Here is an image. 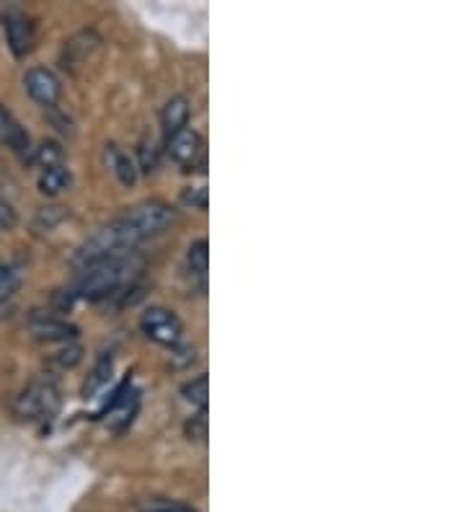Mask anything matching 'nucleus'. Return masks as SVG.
Segmentation results:
<instances>
[{"label":"nucleus","mask_w":465,"mask_h":512,"mask_svg":"<svg viewBox=\"0 0 465 512\" xmlns=\"http://www.w3.org/2000/svg\"><path fill=\"white\" fill-rule=\"evenodd\" d=\"M143 269V259L130 251V254L112 256L104 262H96L91 267H83V275L75 282V293L88 300H101L119 293L122 288L132 285L137 272Z\"/></svg>","instance_id":"nucleus-1"},{"label":"nucleus","mask_w":465,"mask_h":512,"mask_svg":"<svg viewBox=\"0 0 465 512\" xmlns=\"http://www.w3.org/2000/svg\"><path fill=\"white\" fill-rule=\"evenodd\" d=\"M57 409H60V388H57L55 381H47V378L31 381L29 386L16 396V404H13L16 417L24 419V422H42V419H50L55 417Z\"/></svg>","instance_id":"nucleus-2"},{"label":"nucleus","mask_w":465,"mask_h":512,"mask_svg":"<svg viewBox=\"0 0 465 512\" xmlns=\"http://www.w3.org/2000/svg\"><path fill=\"white\" fill-rule=\"evenodd\" d=\"M122 223L130 228V233L135 236V241H145V238H153L158 233H163L168 225L176 220V210L168 202L163 200H145L140 205L130 207L127 213L119 215Z\"/></svg>","instance_id":"nucleus-3"},{"label":"nucleus","mask_w":465,"mask_h":512,"mask_svg":"<svg viewBox=\"0 0 465 512\" xmlns=\"http://www.w3.org/2000/svg\"><path fill=\"white\" fill-rule=\"evenodd\" d=\"M140 329L148 339L163 347H176L184 337V324L174 311H168L163 306H150L148 311L140 316Z\"/></svg>","instance_id":"nucleus-4"},{"label":"nucleus","mask_w":465,"mask_h":512,"mask_svg":"<svg viewBox=\"0 0 465 512\" xmlns=\"http://www.w3.org/2000/svg\"><path fill=\"white\" fill-rule=\"evenodd\" d=\"M24 88L31 99L42 104L44 109H52L62 96V83L52 70L31 68L24 75Z\"/></svg>","instance_id":"nucleus-5"},{"label":"nucleus","mask_w":465,"mask_h":512,"mask_svg":"<svg viewBox=\"0 0 465 512\" xmlns=\"http://www.w3.org/2000/svg\"><path fill=\"white\" fill-rule=\"evenodd\" d=\"M29 331L31 337L37 339V342H73L78 337V329L73 324H68L60 316H52V313H42L34 311L31 313L29 321Z\"/></svg>","instance_id":"nucleus-6"},{"label":"nucleus","mask_w":465,"mask_h":512,"mask_svg":"<svg viewBox=\"0 0 465 512\" xmlns=\"http://www.w3.org/2000/svg\"><path fill=\"white\" fill-rule=\"evenodd\" d=\"M3 32H6L8 47L16 57H24L34 47V26H31L29 16L19 8H8L3 13Z\"/></svg>","instance_id":"nucleus-7"},{"label":"nucleus","mask_w":465,"mask_h":512,"mask_svg":"<svg viewBox=\"0 0 465 512\" xmlns=\"http://www.w3.org/2000/svg\"><path fill=\"white\" fill-rule=\"evenodd\" d=\"M166 150H168V156L174 158L176 163H181V166H189V169H192L194 163L202 161V156H205V140H202V135H199L197 130H189V127H184V130L174 132V135H168Z\"/></svg>","instance_id":"nucleus-8"},{"label":"nucleus","mask_w":465,"mask_h":512,"mask_svg":"<svg viewBox=\"0 0 465 512\" xmlns=\"http://www.w3.org/2000/svg\"><path fill=\"white\" fill-rule=\"evenodd\" d=\"M101 47V37L96 32H81L75 34L68 44H65V52H62V63L65 68L78 70L81 65H86L91 60V55Z\"/></svg>","instance_id":"nucleus-9"},{"label":"nucleus","mask_w":465,"mask_h":512,"mask_svg":"<svg viewBox=\"0 0 465 512\" xmlns=\"http://www.w3.org/2000/svg\"><path fill=\"white\" fill-rule=\"evenodd\" d=\"M0 145H6L13 153H19V156H26L31 150L29 132L21 127L19 119L13 117L3 104H0Z\"/></svg>","instance_id":"nucleus-10"},{"label":"nucleus","mask_w":465,"mask_h":512,"mask_svg":"<svg viewBox=\"0 0 465 512\" xmlns=\"http://www.w3.org/2000/svg\"><path fill=\"white\" fill-rule=\"evenodd\" d=\"M106 161H109V166H112V171L117 174L119 184L122 187H135L137 184V166L135 161L130 158V153H124L119 145H106Z\"/></svg>","instance_id":"nucleus-11"},{"label":"nucleus","mask_w":465,"mask_h":512,"mask_svg":"<svg viewBox=\"0 0 465 512\" xmlns=\"http://www.w3.org/2000/svg\"><path fill=\"white\" fill-rule=\"evenodd\" d=\"M189 117H192V109H189V101L184 96H174V99L166 101V107L161 112V122H163V130H166V138L168 135H174V132L184 130L189 125Z\"/></svg>","instance_id":"nucleus-12"},{"label":"nucleus","mask_w":465,"mask_h":512,"mask_svg":"<svg viewBox=\"0 0 465 512\" xmlns=\"http://www.w3.org/2000/svg\"><path fill=\"white\" fill-rule=\"evenodd\" d=\"M73 182V176L65 166H55V169H42L39 174V192L47 194V197H55V194L65 192Z\"/></svg>","instance_id":"nucleus-13"},{"label":"nucleus","mask_w":465,"mask_h":512,"mask_svg":"<svg viewBox=\"0 0 465 512\" xmlns=\"http://www.w3.org/2000/svg\"><path fill=\"white\" fill-rule=\"evenodd\" d=\"M137 171H143L145 176H153L155 171L161 169V150L153 140H143L137 145Z\"/></svg>","instance_id":"nucleus-14"},{"label":"nucleus","mask_w":465,"mask_h":512,"mask_svg":"<svg viewBox=\"0 0 465 512\" xmlns=\"http://www.w3.org/2000/svg\"><path fill=\"white\" fill-rule=\"evenodd\" d=\"M112 370H114L112 357H101L99 363H96V368H93V373L88 375L86 386H83V396H86V399H91L96 391H101L106 383L112 381Z\"/></svg>","instance_id":"nucleus-15"},{"label":"nucleus","mask_w":465,"mask_h":512,"mask_svg":"<svg viewBox=\"0 0 465 512\" xmlns=\"http://www.w3.org/2000/svg\"><path fill=\"white\" fill-rule=\"evenodd\" d=\"M181 394H184V399L189 401V404L199 406V409L205 412L207 401H210V378H207V375H199V378H194V381H189L181 388Z\"/></svg>","instance_id":"nucleus-16"},{"label":"nucleus","mask_w":465,"mask_h":512,"mask_svg":"<svg viewBox=\"0 0 465 512\" xmlns=\"http://www.w3.org/2000/svg\"><path fill=\"white\" fill-rule=\"evenodd\" d=\"M186 262H189L192 272H197V275L202 277L207 275V269H210V244H207V238H199V241H194V244L189 246V251H186Z\"/></svg>","instance_id":"nucleus-17"},{"label":"nucleus","mask_w":465,"mask_h":512,"mask_svg":"<svg viewBox=\"0 0 465 512\" xmlns=\"http://www.w3.org/2000/svg\"><path fill=\"white\" fill-rule=\"evenodd\" d=\"M62 158H65V150H62V145L55 143V140H47V143H42L34 150V163H39L42 169L62 166Z\"/></svg>","instance_id":"nucleus-18"},{"label":"nucleus","mask_w":465,"mask_h":512,"mask_svg":"<svg viewBox=\"0 0 465 512\" xmlns=\"http://www.w3.org/2000/svg\"><path fill=\"white\" fill-rule=\"evenodd\" d=\"M52 365H57V368L62 370H68V368H75V365L81 363L83 360V350H81V344H75V342H65L60 347V350L55 352V355L50 357Z\"/></svg>","instance_id":"nucleus-19"},{"label":"nucleus","mask_w":465,"mask_h":512,"mask_svg":"<svg viewBox=\"0 0 465 512\" xmlns=\"http://www.w3.org/2000/svg\"><path fill=\"white\" fill-rule=\"evenodd\" d=\"M68 218H70L68 207H60V205L42 207V210L37 213V218H34V225L42 228V231H52L55 225H60L62 220H68Z\"/></svg>","instance_id":"nucleus-20"},{"label":"nucleus","mask_w":465,"mask_h":512,"mask_svg":"<svg viewBox=\"0 0 465 512\" xmlns=\"http://www.w3.org/2000/svg\"><path fill=\"white\" fill-rule=\"evenodd\" d=\"M21 285V277L19 272L11 267V264H3L0 262V300L11 298Z\"/></svg>","instance_id":"nucleus-21"},{"label":"nucleus","mask_w":465,"mask_h":512,"mask_svg":"<svg viewBox=\"0 0 465 512\" xmlns=\"http://www.w3.org/2000/svg\"><path fill=\"white\" fill-rule=\"evenodd\" d=\"M186 438L197 440V443H202L207 438V412H199L197 417L186 422Z\"/></svg>","instance_id":"nucleus-22"},{"label":"nucleus","mask_w":465,"mask_h":512,"mask_svg":"<svg viewBox=\"0 0 465 512\" xmlns=\"http://www.w3.org/2000/svg\"><path fill=\"white\" fill-rule=\"evenodd\" d=\"M181 202L194 210H207V189L205 187H189L181 192Z\"/></svg>","instance_id":"nucleus-23"},{"label":"nucleus","mask_w":465,"mask_h":512,"mask_svg":"<svg viewBox=\"0 0 465 512\" xmlns=\"http://www.w3.org/2000/svg\"><path fill=\"white\" fill-rule=\"evenodd\" d=\"M16 223H19V215H16V210H13L11 202L0 200V236L8 231H13V228H16Z\"/></svg>","instance_id":"nucleus-24"},{"label":"nucleus","mask_w":465,"mask_h":512,"mask_svg":"<svg viewBox=\"0 0 465 512\" xmlns=\"http://www.w3.org/2000/svg\"><path fill=\"white\" fill-rule=\"evenodd\" d=\"M194 360H197V357H194V347H189V344H186V347H179V344H176V352L171 355V363H174V368L192 365Z\"/></svg>","instance_id":"nucleus-25"},{"label":"nucleus","mask_w":465,"mask_h":512,"mask_svg":"<svg viewBox=\"0 0 465 512\" xmlns=\"http://www.w3.org/2000/svg\"><path fill=\"white\" fill-rule=\"evenodd\" d=\"M161 512H194L189 510V507H181V505H174V507H163Z\"/></svg>","instance_id":"nucleus-26"}]
</instances>
